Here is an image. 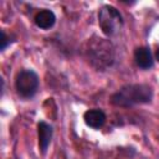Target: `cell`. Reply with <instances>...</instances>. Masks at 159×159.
<instances>
[{
  "label": "cell",
  "instance_id": "cell-1",
  "mask_svg": "<svg viewBox=\"0 0 159 159\" xmlns=\"http://www.w3.org/2000/svg\"><path fill=\"white\" fill-rule=\"evenodd\" d=\"M86 57L97 71H106L116 62V50L113 43L103 37L92 36L86 42Z\"/></svg>",
  "mask_w": 159,
  "mask_h": 159
},
{
  "label": "cell",
  "instance_id": "cell-2",
  "mask_svg": "<svg viewBox=\"0 0 159 159\" xmlns=\"http://www.w3.org/2000/svg\"><path fill=\"white\" fill-rule=\"evenodd\" d=\"M153 98V89L145 83H132L120 87L111 96V103L117 107H133L137 104L150 103Z\"/></svg>",
  "mask_w": 159,
  "mask_h": 159
},
{
  "label": "cell",
  "instance_id": "cell-3",
  "mask_svg": "<svg viewBox=\"0 0 159 159\" xmlns=\"http://www.w3.org/2000/svg\"><path fill=\"white\" fill-rule=\"evenodd\" d=\"M123 17L114 6L112 5H103L98 11V25L102 32L111 37L117 35L120 29L123 27Z\"/></svg>",
  "mask_w": 159,
  "mask_h": 159
},
{
  "label": "cell",
  "instance_id": "cell-4",
  "mask_svg": "<svg viewBox=\"0 0 159 159\" xmlns=\"http://www.w3.org/2000/svg\"><path fill=\"white\" fill-rule=\"evenodd\" d=\"M40 80L35 71L21 70L15 78V89L17 94L24 99H31L39 89Z\"/></svg>",
  "mask_w": 159,
  "mask_h": 159
},
{
  "label": "cell",
  "instance_id": "cell-5",
  "mask_svg": "<svg viewBox=\"0 0 159 159\" xmlns=\"http://www.w3.org/2000/svg\"><path fill=\"white\" fill-rule=\"evenodd\" d=\"M37 135H39V147L42 154H46L47 148L51 143L53 129L52 125H50L46 122H39L37 123Z\"/></svg>",
  "mask_w": 159,
  "mask_h": 159
},
{
  "label": "cell",
  "instance_id": "cell-6",
  "mask_svg": "<svg viewBox=\"0 0 159 159\" xmlns=\"http://www.w3.org/2000/svg\"><path fill=\"white\" fill-rule=\"evenodd\" d=\"M83 119L88 127H91L93 129H99L106 123V114L102 109L92 108V109H88L84 112Z\"/></svg>",
  "mask_w": 159,
  "mask_h": 159
},
{
  "label": "cell",
  "instance_id": "cell-7",
  "mask_svg": "<svg viewBox=\"0 0 159 159\" xmlns=\"http://www.w3.org/2000/svg\"><path fill=\"white\" fill-rule=\"evenodd\" d=\"M134 60H135L137 66L140 67L142 70H149L154 65L153 55H152L149 47H145V46H140V47L135 48V51H134Z\"/></svg>",
  "mask_w": 159,
  "mask_h": 159
},
{
  "label": "cell",
  "instance_id": "cell-8",
  "mask_svg": "<svg viewBox=\"0 0 159 159\" xmlns=\"http://www.w3.org/2000/svg\"><path fill=\"white\" fill-rule=\"evenodd\" d=\"M56 22V15L53 11L48 10V9H43L40 10L36 16H35V24L37 27L42 29V30H48L51 29Z\"/></svg>",
  "mask_w": 159,
  "mask_h": 159
},
{
  "label": "cell",
  "instance_id": "cell-9",
  "mask_svg": "<svg viewBox=\"0 0 159 159\" xmlns=\"http://www.w3.org/2000/svg\"><path fill=\"white\" fill-rule=\"evenodd\" d=\"M14 40H11V37L10 36H7L6 35V32L4 31V30H1V39H0V50L1 51H4L11 42H12Z\"/></svg>",
  "mask_w": 159,
  "mask_h": 159
},
{
  "label": "cell",
  "instance_id": "cell-10",
  "mask_svg": "<svg viewBox=\"0 0 159 159\" xmlns=\"http://www.w3.org/2000/svg\"><path fill=\"white\" fill-rule=\"evenodd\" d=\"M155 60L159 62V46H158V48H157V51H155Z\"/></svg>",
  "mask_w": 159,
  "mask_h": 159
}]
</instances>
